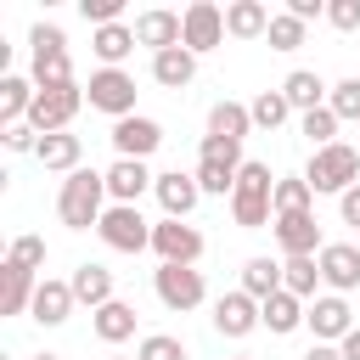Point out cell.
Listing matches in <instances>:
<instances>
[{"instance_id":"6da1fadb","label":"cell","mask_w":360,"mask_h":360,"mask_svg":"<svg viewBox=\"0 0 360 360\" xmlns=\"http://www.w3.org/2000/svg\"><path fill=\"white\" fill-rule=\"evenodd\" d=\"M231 219H236L242 231L276 225V174H270V163H259V158L242 163L236 191H231Z\"/></svg>"},{"instance_id":"7a4b0ae2","label":"cell","mask_w":360,"mask_h":360,"mask_svg":"<svg viewBox=\"0 0 360 360\" xmlns=\"http://www.w3.org/2000/svg\"><path fill=\"white\" fill-rule=\"evenodd\" d=\"M56 214L68 231H96L107 214V174L101 169H73L56 191Z\"/></svg>"},{"instance_id":"3957f363","label":"cell","mask_w":360,"mask_h":360,"mask_svg":"<svg viewBox=\"0 0 360 360\" xmlns=\"http://www.w3.org/2000/svg\"><path fill=\"white\" fill-rule=\"evenodd\" d=\"M28 45H34V84H39V90H56V84H73V62H68V39H62V28H56V22H34V34H28Z\"/></svg>"},{"instance_id":"277c9868","label":"cell","mask_w":360,"mask_h":360,"mask_svg":"<svg viewBox=\"0 0 360 360\" xmlns=\"http://www.w3.org/2000/svg\"><path fill=\"white\" fill-rule=\"evenodd\" d=\"M304 180H309L315 191H338V197H343L349 186H360V152L343 146V141H332V146H321V152L309 158Z\"/></svg>"},{"instance_id":"5b68a950","label":"cell","mask_w":360,"mask_h":360,"mask_svg":"<svg viewBox=\"0 0 360 360\" xmlns=\"http://www.w3.org/2000/svg\"><path fill=\"white\" fill-rule=\"evenodd\" d=\"M152 292H158V304L174 309V315H186V309H197V304L208 298L197 264H158V270H152Z\"/></svg>"},{"instance_id":"8992f818","label":"cell","mask_w":360,"mask_h":360,"mask_svg":"<svg viewBox=\"0 0 360 360\" xmlns=\"http://www.w3.org/2000/svg\"><path fill=\"white\" fill-rule=\"evenodd\" d=\"M96 236H101L112 253H141V248H152V225H146V214L129 208V202H107Z\"/></svg>"},{"instance_id":"52a82bcc","label":"cell","mask_w":360,"mask_h":360,"mask_svg":"<svg viewBox=\"0 0 360 360\" xmlns=\"http://www.w3.org/2000/svg\"><path fill=\"white\" fill-rule=\"evenodd\" d=\"M84 101H90L96 112H112V124L129 118V112H135V73H124V68H96L90 84H84Z\"/></svg>"},{"instance_id":"ba28073f","label":"cell","mask_w":360,"mask_h":360,"mask_svg":"<svg viewBox=\"0 0 360 360\" xmlns=\"http://www.w3.org/2000/svg\"><path fill=\"white\" fill-rule=\"evenodd\" d=\"M84 107V84H56V90H39L34 96V112H28V124L39 129V135H62L68 124H73V112Z\"/></svg>"},{"instance_id":"9c48e42d","label":"cell","mask_w":360,"mask_h":360,"mask_svg":"<svg viewBox=\"0 0 360 360\" xmlns=\"http://www.w3.org/2000/svg\"><path fill=\"white\" fill-rule=\"evenodd\" d=\"M152 253L158 264H197L202 259V231L186 219H158L152 225Z\"/></svg>"},{"instance_id":"30bf717a","label":"cell","mask_w":360,"mask_h":360,"mask_svg":"<svg viewBox=\"0 0 360 360\" xmlns=\"http://www.w3.org/2000/svg\"><path fill=\"white\" fill-rule=\"evenodd\" d=\"M304 326L315 332V343H343V338L354 332V309H349L343 292H326V298H309Z\"/></svg>"},{"instance_id":"8fae6325","label":"cell","mask_w":360,"mask_h":360,"mask_svg":"<svg viewBox=\"0 0 360 360\" xmlns=\"http://www.w3.org/2000/svg\"><path fill=\"white\" fill-rule=\"evenodd\" d=\"M158 146H163V124H158V118H141V112H129V118H118V124H112V152H118V158H135V163H146Z\"/></svg>"},{"instance_id":"7c38bea8","label":"cell","mask_w":360,"mask_h":360,"mask_svg":"<svg viewBox=\"0 0 360 360\" xmlns=\"http://www.w3.org/2000/svg\"><path fill=\"white\" fill-rule=\"evenodd\" d=\"M225 39V11L214 6V0H191L186 6V34H180V45L191 51V56H202V51H214Z\"/></svg>"},{"instance_id":"4fadbf2b","label":"cell","mask_w":360,"mask_h":360,"mask_svg":"<svg viewBox=\"0 0 360 360\" xmlns=\"http://www.w3.org/2000/svg\"><path fill=\"white\" fill-rule=\"evenodd\" d=\"M180 34H186V11L152 6V11H141V17H135V39H141V45H152V56H158V51H174V45H180Z\"/></svg>"},{"instance_id":"5bb4252c","label":"cell","mask_w":360,"mask_h":360,"mask_svg":"<svg viewBox=\"0 0 360 360\" xmlns=\"http://www.w3.org/2000/svg\"><path fill=\"white\" fill-rule=\"evenodd\" d=\"M315 259H321V281L332 292H354L360 287V248L354 242H326Z\"/></svg>"},{"instance_id":"9a60e30c","label":"cell","mask_w":360,"mask_h":360,"mask_svg":"<svg viewBox=\"0 0 360 360\" xmlns=\"http://www.w3.org/2000/svg\"><path fill=\"white\" fill-rule=\"evenodd\" d=\"M101 174H107V197L112 202H129V208L141 202V191L158 186V174L146 163H135V158H112V169H101Z\"/></svg>"},{"instance_id":"2e32d148","label":"cell","mask_w":360,"mask_h":360,"mask_svg":"<svg viewBox=\"0 0 360 360\" xmlns=\"http://www.w3.org/2000/svg\"><path fill=\"white\" fill-rule=\"evenodd\" d=\"M276 242H281V253L287 259H315L326 242H321V225H315V214H281L276 219Z\"/></svg>"},{"instance_id":"e0dca14e","label":"cell","mask_w":360,"mask_h":360,"mask_svg":"<svg viewBox=\"0 0 360 360\" xmlns=\"http://www.w3.org/2000/svg\"><path fill=\"white\" fill-rule=\"evenodd\" d=\"M253 326H264V321H259V298H248L242 287L214 304V332H219V338H248Z\"/></svg>"},{"instance_id":"ac0fdd59","label":"cell","mask_w":360,"mask_h":360,"mask_svg":"<svg viewBox=\"0 0 360 360\" xmlns=\"http://www.w3.org/2000/svg\"><path fill=\"white\" fill-rule=\"evenodd\" d=\"M158 202H163V219H186L191 208H197V197H202V186H197V174H180V169H169V174H158Z\"/></svg>"},{"instance_id":"d6986e66","label":"cell","mask_w":360,"mask_h":360,"mask_svg":"<svg viewBox=\"0 0 360 360\" xmlns=\"http://www.w3.org/2000/svg\"><path fill=\"white\" fill-rule=\"evenodd\" d=\"M281 96H287V107H292V112H315V107H326L332 84H326L321 73H309V68H292V73L281 79Z\"/></svg>"},{"instance_id":"ffe728a7","label":"cell","mask_w":360,"mask_h":360,"mask_svg":"<svg viewBox=\"0 0 360 360\" xmlns=\"http://www.w3.org/2000/svg\"><path fill=\"white\" fill-rule=\"evenodd\" d=\"M34 292H39V276L6 259V264H0V315H22V309L34 304Z\"/></svg>"},{"instance_id":"44dd1931","label":"cell","mask_w":360,"mask_h":360,"mask_svg":"<svg viewBox=\"0 0 360 360\" xmlns=\"http://www.w3.org/2000/svg\"><path fill=\"white\" fill-rule=\"evenodd\" d=\"M73 304H79V298H73V287L45 276V281H39V292H34V304H28V315H34L39 326H62V321L73 315Z\"/></svg>"},{"instance_id":"7402d4cb","label":"cell","mask_w":360,"mask_h":360,"mask_svg":"<svg viewBox=\"0 0 360 360\" xmlns=\"http://www.w3.org/2000/svg\"><path fill=\"white\" fill-rule=\"evenodd\" d=\"M225 34L231 39H264L270 34V6L264 0H231L225 6Z\"/></svg>"},{"instance_id":"603a6c76","label":"cell","mask_w":360,"mask_h":360,"mask_svg":"<svg viewBox=\"0 0 360 360\" xmlns=\"http://www.w3.org/2000/svg\"><path fill=\"white\" fill-rule=\"evenodd\" d=\"M34 96H39V84H34V79L6 73V79H0V124H6V129H11V124H28Z\"/></svg>"},{"instance_id":"cb8c5ba5","label":"cell","mask_w":360,"mask_h":360,"mask_svg":"<svg viewBox=\"0 0 360 360\" xmlns=\"http://www.w3.org/2000/svg\"><path fill=\"white\" fill-rule=\"evenodd\" d=\"M68 287H73L79 304H90V315H96L101 304H112V270H107V264H79V270L68 276Z\"/></svg>"},{"instance_id":"d4e9b609","label":"cell","mask_w":360,"mask_h":360,"mask_svg":"<svg viewBox=\"0 0 360 360\" xmlns=\"http://www.w3.org/2000/svg\"><path fill=\"white\" fill-rule=\"evenodd\" d=\"M304 309H309V304H304V298H292V292L281 287L276 298H264V304H259V321H264V332L287 338V332H298V326H304Z\"/></svg>"},{"instance_id":"484cf974","label":"cell","mask_w":360,"mask_h":360,"mask_svg":"<svg viewBox=\"0 0 360 360\" xmlns=\"http://www.w3.org/2000/svg\"><path fill=\"white\" fill-rule=\"evenodd\" d=\"M152 79H158L163 90H186V84L197 79V56H191L186 45H174V51H158V56H152Z\"/></svg>"},{"instance_id":"4316f807","label":"cell","mask_w":360,"mask_h":360,"mask_svg":"<svg viewBox=\"0 0 360 360\" xmlns=\"http://www.w3.org/2000/svg\"><path fill=\"white\" fill-rule=\"evenodd\" d=\"M34 158H39L45 169H56V174H73V169H84V163H79V158H84V141L68 135V129H62V135H39V152H34Z\"/></svg>"},{"instance_id":"83f0119b","label":"cell","mask_w":360,"mask_h":360,"mask_svg":"<svg viewBox=\"0 0 360 360\" xmlns=\"http://www.w3.org/2000/svg\"><path fill=\"white\" fill-rule=\"evenodd\" d=\"M248 129H253V112L242 107V101H214L208 107V135H219V141H248Z\"/></svg>"},{"instance_id":"f1b7e54d","label":"cell","mask_w":360,"mask_h":360,"mask_svg":"<svg viewBox=\"0 0 360 360\" xmlns=\"http://www.w3.org/2000/svg\"><path fill=\"white\" fill-rule=\"evenodd\" d=\"M90 326H96L101 343H124V338H135V304L112 298V304H101V309L90 315Z\"/></svg>"},{"instance_id":"f546056e","label":"cell","mask_w":360,"mask_h":360,"mask_svg":"<svg viewBox=\"0 0 360 360\" xmlns=\"http://www.w3.org/2000/svg\"><path fill=\"white\" fill-rule=\"evenodd\" d=\"M135 45H141V39H135V28H124V22H112V28H96V34H90V51L101 56V68H118Z\"/></svg>"},{"instance_id":"4dcf8cb0","label":"cell","mask_w":360,"mask_h":360,"mask_svg":"<svg viewBox=\"0 0 360 360\" xmlns=\"http://www.w3.org/2000/svg\"><path fill=\"white\" fill-rule=\"evenodd\" d=\"M242 292H248V298H259V304H264V298H276V292H281V264H276V259H264V253H259V259H248V264H242Z\"/></svg>"},{"instance_id":"1f68e13d","label":"cell","mask_w":360,"mask_h":360,"mask_svg":"<svg viewBox=\"0 0 360 360\" xmlns=\"http://www.w3.org/2000/svg\"><path fill=\"white\" fill-rule=\"evenodd\" d=\"M309 202H315V186L304 174H281L276 180V219L281 214H309Z\"/></svg>"},{"instance_id":"d6a6232c","label":"cell","mask_w":360,"mask_h":360,"mask_svg":"<svg viewBox=\"0 0 360 360\" xmlns=\"http://www.w3.org/2000/svg\"><path fill=\"white\" fill-rule=\"evenodd\" d=\"M281 287L292 298H315L321 287V259H281Z\"/></svg>"},{"instance_id":"836d02e7","label":"cell","mask_w":360,"mask_h":360,"mask_svg":"<svg viewBox=\"0 0 360 360\" xmlns=\"http://www.w3.org/2000/svg\"><path fill=\"white\" fill-rule=\"evenodd\" d=\"M197 186H202V197H231L236 191V174L242 169H231V163H208V158H197Z\"/></svg>"},{"instance_id":"e575fe53","label":"cell","mask_w":360,"mask_h":360,"mask_svg":"<svg viewBox=\"0 0 360 360\" xmlns=\"http://www.w3.org/2000/svg\"><path fill=\"white\" fill-rule=\"evenodd\" d=\"M248 112H253V129H276V124H287V96L281 90H259L253 101H248Z\"/></svg>"},{"instance_id":"d590c367","label":"cell","mask_w":360,"mask_h":360,"mask_svg":"<svg viewBox=\"0 0 360 360\" xmlns=\"http://www.w3.org/2000/svg\"><path fill=\"white\" fill-rule=\"evenodd\" d=\"M304 28H309V22H298L292 11H276L264 39H270V51H298V45H304Z\"/></svg>"},{"instance_id":"8d00e7d4","label":"cell","mask_w":360,"mask_h":360,"mask_svg":"<svg viewBox=\"0 0 360 360\" xmlns=\"http://www.w3.org/2000/svg\"><path fill=\"white\" fill-rule=\"evenodd\" d=\"M304 141L321 152V146H332L338 141V112L332 107H315V112H304Z\"/></svg>"},{"instance_id":"74e56055","label":"cell","mask_w":360,"mask_h":360,"mask_svg":"<svg viewBox=\"0 0 360 360\" xmlns=\"http://www.w3.org/2000/svg\"><path fill=\"white\" fill-rule=\"evenodd\" d=\"M326 107L338 112V124L360 118V79H338V84H332V96H326Z\"/></svg>"},{"instance_id":"f35d334b","label":"cell","mask_w":360,"mask_h":360,"mask_svg":"<svg viewBox=\"0 0 360 360\" xmlns=\"http://www.w3.org/2000/svg\"><path fill=\"white\" fill-rule=\"evenodd\" d=\"M135 360H186V343H180V338H169V332H152V338H141Z\"/></svg>"},{"instance_id":"ab89813d","label":"cell","mask_w":360,"mask_h":360,"mask_svg":"<svg viewBox=\"0 0 360 360\" xmlns=\"http://www.w3.org/2000/svg\"><path fill=\"white\" fill-rule=\"evenodd\" d=\"M197 158H208V163H231V169H242V163H248V158H242V146H236V141H219V135H202Z\"/></svg>"},{"instance_id":"60d3db41","label":"cell","mask_w":360,"mask_h":360,"mask_svg":"<svg viewBox=\"0 0 360 360\" xmlns=\"http://www.w3.org/2000/svg\"><path fill=\"white\" fill-rule=\"evenodd\" d=\"M6 259H11V264H22V270H39V264H45V242H39V236H17Z\"/></svg>"},{"instance_id":"b9f144b4","label":"cell","mask_w":360,"mask_h":360,"mask_svg":"<svg viewBox=\"0 0 360 360\" xmlns=\"http://www.w3.org/2000/svg\"><path fill=\"white\" fill-rule=\"evenodd\" d=\"M79 11H84V22H96V28H112L118 11H124V0H79Z\"/></svg>"},{"instance_id":"7bdbcfd3","label":"cell","mask_w":360,"mask_h":360,"mask_svg":"<svg viewBox=\"0 0 360 360\" xmlns=\"http://www.w3.org/2000/svg\"><path fill=\"white\" fill-rule=\"evenodd\" d=\"M326 22L343 28V34H354V28H360V0H332V6H326Z\"/></svg>"},{"instance_id":"ee69618b","label":"cell","mask_w":360,"mask_h":360,"mask_svg":"<svg viewBox=\"0 0 360 360\" xmlns=\"http://www.w3.org/2000/svg\"><path fill=\"white\" fill-rule=\"evenodd\" d=\"M6 146H11V152H39V129H34V124H11V129H6Z\"/></svg>"},{"instance_id":"f6af8a7d","label":"cell","mask_w":360,"mask_h":360,"mask_svg":"<svg viewBox=\"0 0 360 360\" xmlns=\"http://www.w3.org/2000/svg\"><path fill=\"white\" fill-rule=\"evenodd\" d=\"M338 214H343V225H360V186H349L338 197Z\"/></svg>"},{"instance_id":"bcb514c9","label":"cell","mask_w":360,"mask_h":360,"mask_svg":"<svg viewBox=\"0 0 360 360\" xmlns=\"http://www.w3.org/2000/svg\"><path fill=\"white\" fill-rule=\"evenodd\" d=\"M287 11H292L298 22H315V17H326V6H321V0H287Z\"/></svg>"},{"instance_id":"7dc6e473","label":"cell","mask_w":360,"mask_h":360,"mask_svg":"<svg viewBox=\"0 0 360 360\" xmlns=\"http://www.w3.org/2000/svg\"><path fill=\"white\" fill-rule=\"evenodd\" d=\"M304 360H343V349H338V343H309Z\"/></svg>"},{"instance_id":"c3c4849f","label":"cell","mask_w":360,"mask_h":360,"mask_svg":"<svg viewBox=\"0 0 360 360\" xmlns=\"http://www.w3.org/2000/svg\"><path fill=\"white\" fill-rule=\"evenodd\" d=\"M338 349H343V360H360V326H354V332H349Z\"/></svg>"},{"instance_id":"681fc988","label":"cell","mask_w":360,"mask_h":360,"mask_svg":"<svg viewBox=\"0 0 360 360\" xmlns=\"http://www.w3.org/2000/svg\"><path fill=\"white\" fill-rule=\"evenodd\" d=\"M28 360H62V354H51V349H45V354H28Z\"/></svg>"},{"instance_id":"f907efd6","label":"cell","mask_w":360,"mask_h":360,"mask_svg":"<svg viewBox=\"0 0 360 360\" xmlns=\"http://www.w3.org/2000/svg\"><path fill=\"white\" fill-rule=\"evenodd\" d=\"M107 360H124V354H107Z\"/></svg>"},{"instance_id":"816d5d0a","label":"cell","mask_w":360,"mask_h":360,"mask_svg":"<svg viewBox=\"0 0 360 360\" xmlns=\"http://www.w3.org/2000/svg\"><path fill=\"white\" fill-rule=\"evenodd\" d=\"M236 360H253V354H236Z\"/></svg>"}]
</instances>
